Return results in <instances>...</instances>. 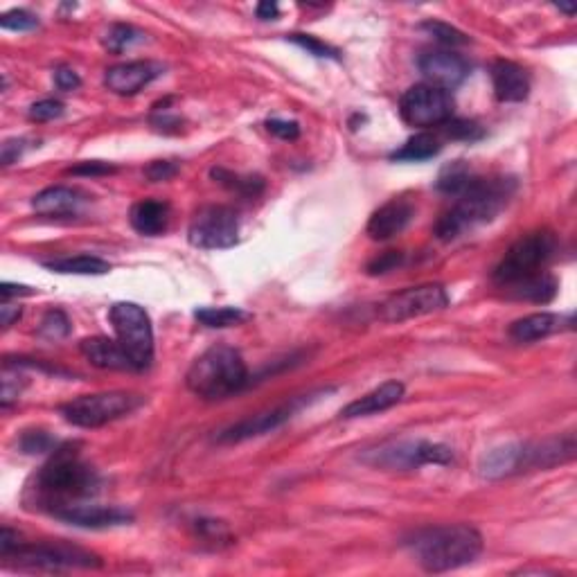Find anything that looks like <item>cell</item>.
Wrapping results in <instances>:
<instances>
[{"mask_svg": "<svg viewBox=\"0 0 577 577\" xmlns=\"http://www.w3.org/2000/svg\"><path fill=\"white\" fill-rule=\"evenodd\" d=\"M79 352L84 354V359L91 363V366L100 370H120V372L136 370L131 359L127 357V352L120 348V343L106 339V336H91V339H84L79 343Z\"/></svg>", "mask_w": 577, "mask_h": 577, "instance_id": "obj_22", "label": "cell"}, {"mask_svg": "<svg viewBox=\"0 0 577 577\" xmlns=\"http://www.w3.org/2000/svg\"><path fill=\"white\" fill-rule=\"evenodd\" d=\"M417 68L424 75L426 84L438 86L442 91H451L465 82L472 73L469 61L451 50H429L417 59Z\"/></svg>", "mask_w": 577, "mask_h": 577, "instance_id": "obj_14", "label": "cell"}, {"mask_svg": "<svg viewBox=\"0 0 577 577\" xmlns=\"http://www.w3.org/2000/svg\"><path fill=\"white\" fill-rule=\"evenodd\" d=\"M573 314H550V312H539L523 316L519 321H514L510 325V339L517 343H535L541 339H548L562 330H573Z\"/></svg>", "mask_w": 577, "mask_h": 577, "instance_id": "obj_19", "label": "cell"}, {"mask_svg": "<svg viewBox=\"0 0 577 577\" xmlns=\"http://www.w3.org/2000/svg\"><path fill=\"white\" fill-rule=\"evenodd\" d=\"M142 404H145L142 395L127 393V390H111V393L77 397L61 406V415L68 424L79 426V429H97V426L131 415Z\"/></svg>", "mask_w": 577, "mask_h": 577, "instance_id": "obj_6", "label": "cell"}, {"mask_svg": "<svg viewBox=\"0 0 577 577\" xmlns=\"http://www.w3.org/2000/svg\"><path fill=\"white\" fill-rule=\"evenodd\" d=\"M366 465L388 469V472H413L424 465H451L454 451L440 442L406 440L390 442V445L370 449L361 456Z\"/></svg>", "mask_w": 577, "mask_h": 577, "instance_id": "obj_8", "label": "cell"}, {"mask_svg": "<svg viewBox=\"0 0 577 577\" xmlns=\"http://www.w3.org/2000/svg\"><path fill=\"white\" fill-rule=\"evenodd\" d=\"M327 393H330V390H316V393L300 395V397L289 399V402H284L280 406H273V408H269V411L244 417V420H239L237 424L228 426V429L221 431L217 440L224 442V445H235V442H246V440L266 436V433H273L275 429H280L282 424H287L291 417L303 411L305 406L316 402L318 397L327 395Z\"/></svg>", "mask_w": 577, "mask_h": 577, "instance_id": "obj_11", "label": "cell"}, {"mask_svg": "<svg viewBox=\"0 0 577 577\" xmlns=\"http://www.w3.org/2000/svg\"><path fill=\"white\" fill-rule=\"evenodd\" d=\"M185 384L206 402L233 397L248 384L246 361L230 345H215L192 363Z\"/></svg>", "mask_w": 577, "mask_h": 577, "instance_id": "obj_4", "label": "cell"}, {"mask_svg": "<svg viewBox=\"0 0 577 577\" xmlns=\"http://www.w3.org/2000/svg\"><path fill=\"white\" fill-rule=\"evenodd\" d=\"M129 221L136 233L145 237H156L163 235L170 224V206L165 201H154L145 199L138 201L136 206L129 212Z\"/></svg>", "mask_w": 577, "mask_h": 577, "instance_id": "obj_26", "label": "cell"}, {"mask_svg": "<svg viewBox=\"0 0 577 577\" xmlns=\"http://www.w3.org/2000/svg\"><path fill=\"white\" fill-rule=\"evenodd\" d=\"M557 10H562V12H566V14H571V16H573V14H575V5H562V3H559V5H557Z\"/></svg>", "mask_w": 577, "mask_h": 577, "instance_id": "obj_49", "label": "cell"}, {"mask_svg": "<svg viewBox=\"0 0 577 577\" xmlns=\"http://www.w3.org/2000/svg\"><path fill=\"white\" fill-rule=\"evenodd\" d=\"M402 397H404L402 381H386V384L370 390L368 395L354 399L352 404L345 406L341 411V417H345V420H354V417H368L381 411H388V408L402 402Z\"/></svg>", "mask_w": 577, "mask_h": 577, "instance_id": "obj_20", "label": "cell"}, {"mask_svg": "<svg viewBox=\"0 0 577 577\" xmlns=\"http://www.w3.org/2000/svg\"><path fill=\"white\" fill-rule=\"evenodd\" d=\"M43 266L50 269L52 273H66V275H104L111 271V264L95 255L59 257V260L43 262Z\"/></svg>", "mask_w": 577, "mask_h": 577, "instance_id": "obj_27", "label": "cell"}, {"mask_svg": "<svg viewBox=\"0 0 577 577\" xmlns=\"http://www.w3.org/2000/svg\"><path fill=\"white\" fill-rule=\"evenodd\" d=\"M111 172H115V167L109 163H100V161H84L68 170V174H73V176H104Z\"/></svg>", "mask_w": 577, "mask_h": 577, "instance_id": "obj_43", "label": "cell"}, {"mask_svg": "<svg viewBox=\"0 0 577 577\" xmlns=\"http://www.w3.org/2000/svg\"><path fill=\"white\" fill-rule=\"evenodd\" d=\"M32 294L34 291L30 287H25V284H12V282L0 284V296H3L5 303L14 296H32Z\"/></svg>", "mask_w": 577, "mask_h": 577, "instance_id": "obj_46", "label": "cell"}, {"mask_svg": "<svg viewBox=\"0 0 577 577\" xmlns=\"http://www.w3.org/2000/svg\"><path fill=\"white\" fill-rule=\"evenodd\" d=\"M492 86L496 100L523 102L530 95V77L512 61H496L492 66Z\"/></svg>", "mask_w": 577, "mask_h": 577, "instance_id": "obj_21", "label": "cell"}, {"mask_svg": "<svg viewBox=\"0 0 577 577\" xmlns=\"http://www.w3.org/2000/svg\"><path fill=\"white\" fill-rule=\"evenodd\" d=\"M456 102L449 91L431 84H415L399 100V115L408 127H442L454 118Z\"/></svg>", "mask_w": 577, "mask_h": 577, "instance_id": "obj_9", "label": "cell"}, {"mask_svg": "<svg viewBox=\"0 0 577 577\" xmlns=\"http://www.w3.org/2000/svg\"><path fill=\"white\" fill-rule=\"evenodd\" d=\"M514 190H517V181L514 179H505V176H501V179L474 176L467 188L458 194L451 210L440 217L436 224L438 239L454 242L460 235H465L467 230L490 224L508 206Z\"/></svg>", "mask_w": 577, "mask_h": 577, "instance_id": "obj_2", "label": "cell"}, {"mask_svg": "<svg viewBox=\"0 0 577 577\" xmlns=\"http://www.w3.org/2000/svg\"><path fill=\"white\" fill-rule=\"evenodd\" d=\"M165 73V68L156 61H129L106 70L104 86L115 95H136Z\"/></svg>", "mask_w": 577, "mask_h": 577, "instance_id": "obj_16", "label": "cell"}, {"mask_svg": "<svg viewBox=\"0 0 577 577\" xmlns=\"http://www.w3.org/2000/svg\"><path fill=\"white\" fill-rule=\"evenodd\" d=\"M406 546L426 573H449L476 562L483 553V535L467 523H449L417 530Z\"/></svg>", "mask_w": 577, "mask_h": 577, "instance_id": "obj_3", "label": "cell"}, {"mask_svg": "<svg viewBox=\"0 0 577 577\" xmlns=\"http://www.w3.org/2000/svg\"><path fill=\"white\" fill-rule=\"evenodd\" d=\"M25 149H28V140L25 138H14V140H5V145H3V154H0V161H3V165H12L19 161V158L25 154Z\"/></svg>", "mask_w": 577, "mask_h": 577, "instance_id": "obj_44", "label": "cell"}, {"mask_svg": "<svg viewBox=\"0 0 577 577\" xmlns=\"http://www.w3.org/2000/svg\"><path fill=\"white\" fill-rule=\"evenodd\" d=\"M82 203H84L82 192L66 188V185H52V188H46L32 199V208L37 210L39 215L68 217V215H77V210Z\"/></svg>", "mask_w": 577, "mask_h": 577, "instance_id": "obj_24", "label": "cell"}, {"mask_svg": "<svg viewBox=\"0 0 577 577\" xmlns=\"http://www.w3.org/2000/svg\"><path fill=\"white\" fill-rule=\"evenodd\" d=\"M5 559H14L19 568H37V571L102 566V559L97 555L68 544H19Z\"/></svg>", "mask_w": 577, "mask_h": 577, "instance_id": "obj_10", "label": "cell"}, {"mask_svg": "<svg viewBox=\"0 0 577 577\" xmlns=\"http://www.w3.org/2000/svg\"><path fill=\"white\" fill-rule=\"evenodd\" d=\"M442 152V142L433 136V133H417L411 140H406L397 152L390 154L393 161H408V163H420L429 161V158L438 156Z\"/></svg>", "mask_w": 577, "mask_h": 577, "instance_id": "obj_28", "label": "cell"}, {"mask_svg": "<svg viewBox=\"0 0 577 577\" xmlns=\"http://www.w3.org/2000/svg\"><path fill=\"white\" fill-rule=\"evenodd\" d=\"M478 474L487 481H501L514 474H521V445L512 442V445H503L490 449L483 454L481 463H478Z\"/></svg>", "mask_w": 577, "mask_h": 577, "instance_id": "obj_25", "label": "cell"}, {"mask_svg": "<svg viewBox=\"0 0 577 577\" xmlns=\"http://www.w3.org/2000/svg\"><path fill=\"white\" fill-rule=\"evenodd\" d=\"M0 25H3V30H12V32H28L34 30L39 25V19L30 12L25 10H12L3 14V19H0Z\"/></svg>", "mask_w": 577, "mask_h": 577, "instance_id": "obj_38", "label": "cell"}, {"mask_svg": "<svg viewBox=\"0 0 577 577\" xmlns=\"http://www.w3.org/2000/svg\"><path fill=\"white\" fill-rule=\"evenodd\" d=\"M415 217V206L408 199H390L379 210L372 212L368 221V235L375 242H386V239L404 233Z\"/></svg>", "mask_w": 577, "mask_h": 577, "instance_id": "obj_18", "label": "cell"}, {"mask_svg": "<svg viewBox=\"0 0 577 577\" xmlns=\"http://www.w3.org/2000/svg\"><path fill=\"white\" fill-rule=\"evenodd\" d=\"M55 84L59 91H75V88L82 86V79H79V75L75 73V70H70V68H59L57 73H55Z\"/></svg>", "mask_w": 577, "mask_h": 577, "instance_id": "obj_45", "label": "cell"}, {"mask_svg": "<svg viewBox=\"0 0 577 577\" xmlns=\"http://www.w3.org/2000/svg\"><path fill=\"white\" fill-rule=\"evenodd\" d=\"M39 334L46 336L50 341L66 339L70 334V321L68 316L61 312V309H50V312L43 316V321L39 325Z\"/></svg>", "mask_w": 577, "mask_h": 577, "instance_id": "obj_35", "label": "cell"}, {"mask_svg": "<svg viewBox=\"0 0 577 577\" xmlns=\"http://www.w3.org/2000/svg\"><path fill=\"white\" fill-rule=\"evenodd\" d=\"M404 262V253H399V251H388V253H381L379 257H375L368 264V275H384L388 271H395L397 266H402Z\"/></svg>", "mask_w": 577, "mask_h": 577, "instance_id": "obj_40", "label": "cell"}, {"mask_svg": "<svg viewBox=\"0 0 577 577\" xmlns=\"http://www.w3.org/2000/svg\"><path fill=\"white\" fill-rule=\"evenodd\" d=\"M19 318H21V307H12L7 303H3V307H0V321H3L5 330L7 327H12L14 321H19Z\"/></svg>", "mask_w": 577, "mask_h": 577, "instance_id": "obj_47", "label": "cell"}, {"mask_svg": "<svg viewBox=\"0 0 577 577\" xmlns=\"http://www.w3.org/2000/svg\"><path fill=\"white\" fill-rule=\"evenodd\" d=\"M575 436L546 438L541 442H523L521 445V472H537V469H553L575 458Z\"/></svg>", "mask_w": 577, "mask_h": 577, "instance_id": "obj_15", "label": "cell"}, {"mask_svg": "<svg viewBox=\"0 0 577 577\" xmlns=\"http://www.w3.org/2000/svg\"><path fill=\"white\" fill-rule=\"evenodd\" d=\"M557 251L559 242L555 233H550V230H537V233L521 237L510 246V251L496 264L492 278L499 287L530 278V275L546 271V266L555 260Z\"/></svg>", "mask_w": 577, "mask_h": 577, "instance_id": "obj_5", "label": "cell"}, {"mask_svg": "<svg viewBox=\"0 0 577 577\" xmlns=\"http://www.w3.org/2000/svg\"><path fill=\"white\" fill-rule=\"evenodd\" d=\"M115 339L127 352L133 368L145 370L154 361V330L149 314L136 303H115L109 309Z\"/></svg>", "mask_w": 577, "mask_h": 577, "instance_id": "obj_7", "label": "cell"}, {"mask_svg": "<svg viewBox=\"0 0 577 577\" xmlns=\"http://www.w3.org/2000/svg\"><path fill=\"white\" fill-rule=\"evenodd\" d=\"M142 39H145V34H142L140 30L131 28V25L118 23V25H111L109 32L104 34V48L115 52V55H120V52L131 48L133 43H140Z\"/></svg>", "mask_w": 577, "mask_h": 577, "instance_id": "obj_32", "label": "cell"}, {"mask_svg": "<svg viewBox=\"0 0 577 577\" xmlns=\"http://www.w3.org/2000/svg\"><path fill=\"white\" fill-rule=\"evenodd\" d=\"M266 129H269L273 136H278L282 140H296L300 136V127H298V122H294V120L273 118V120L266 122Z\"/></svg>", "mask_w": 577, "mask_h": 577, "instance_id": "obj_41", "label": "cell"}, {"mask_svg": "<svg viewBox=\"0 0 577 577\" xmlns=\"http://www.w3.org/2000/svg\"><path fill=\"white\" fill-rule=\"evenodd\" d=\"M287 39L291 43H296V46H300L303 50H307L309 55H314V57L341 59L339 50L332 48V46H327V43H323V41H318L316 37H312V34H291V37H287Z\"/></svg>", "mask_w": 577, "mask_h": 577, "instance_id": "obj_37", "label": "cell"}, {"mask_svg": "<svg viewBox=\"0 0 577 577\" xmlns=\"http://www.w3.org/2000/svg\"><path fill=\"white\" fill-rule=\"evenodd\" d=\"M66 106L61 104L59 100H41V102H34L30 106V120L32 122H50V120H57L64 115Z\"/></svg>", "mask_w": 577, "mask_h": 577, "instance_id": "obj_39", "label": "cell"}, {"mask_svg": "<svg viewBox=\"0 0 577 577\" xmlns=\"http://www.w3.org/2000/svg\"><path fill=\"white\" fill-rule=\"evenodd\" d=\"M445 129V136L451 140H460V142H476L485 136V131L481 124H476L472 120H454L442 124Z\"/></svg>", "mask_w": 577, "mask_h": 577, "instance_id": "obj_36", "label": "cell"}, {"mask_svg": "<svg viewBox=\"0 0 577 577\" xmlns=\"http://www.w3.org/2000/svg\"><path fill=\"white\" fill-rule=\"evenodd\" d=\"M447 305L449 294L442 284H420L390 296L379 312L386 323H404L411 318L442 312Z\"/></svg>", "mask_w": 577, "mask_h": 577, "instance_id": "obj_13", "label": "cell"}, {"mask_svg": "<svg viewBox=\"0 0 577 577\" xmlns=\"http://www.w3.org/2000/svg\"><path fill=\"white\" fill-rule=\"evenodd\" d=\"M503 289H505V294H508V298H512V300H523V303H535V305H548L555 300L559 284L553 275L541 271V273L530 275V278L505 284Z\"/></svg>", "mask_w": 577, "mask_h": 577, "instance_id": "obj_23", "label": "cell"}, {"mask_svg": "<svg viewBox=\"0 0 577 577\" xmlns=\"http://www.w3.org/2000/svg\"><path fill=\"white\" fill-rule=\"evenodd\" d=\"M194 318L201 325L212 327V330H224V327H235L246 323L248 316L239 307H201L194 312Z\"/></svg>", "mask_w": 577, "mask_h": 577, "instance_id": "obj_29", "label": "cell"}, {"mask_svg": "<svg viewBox=\"0 0 577 577\" xmlns=\"http://www.w3.org/2000/svg\"><path fill=\"white\" fill-rule=\"evenodd\" d=\"M422 30L429 32L433 39L442 43V46H467L469 43V37L465 32L451 28L449 23H442V21H424Z\"/></svg>", "mask_w": 577, "mask_h": 577, "instance_id": "obj_33", "label": "cell"}, {"mask_svg": "<svg viewBox=\"0 0 577 577\" xmlns=\"http://www.w3.org/2000/svg\"><path fill=\"white\" fill-rule=\"evenodd\" d=\"M210 174L217 183L226 185V188L235 190L239 194H244V197H255V194H260L264 190L262 176H239V174H233L228 170H221V167L212 170Z\"/></svg>", "mask_w": 577, "mask_h": 577, "instance_id": "obj_31", "label": "cell"}, {"mask_svg": "<svg viewBox=\"0 0 577 577\" xmlns=\"http://www.w3.org/2000/svg\"><path fill=\"white\" fill-rule=\"evenodd\" d=\"M239 219L237 212L228 206H206L192 217L188 239L201 251H221L237 244Z\"/></svg>", "mask_w": 577, "mask_h": 577, "instance_id": "obj_12", "label": "cell"}, {"mask_svg": "<svg viewBox=\"0 0 577 577\" xmlns=\"http://www.w3.org/2000/svg\"><path fill=\"white\" fill-rule=\"evenodd\" d=\"M176 172H179V167H176V165H174V163H170V161H154V163L149 165L147 170H145L147 179L152 181V183L170 181L172 176H176Z\"/></svg>", "mask_w": 577, "mask_h": 577, "instance_id": "obj_42", "label": "cell"}, {"mask_svg": "<svg viewBox=\"0 0 577 577\" xmlns=\"http://www.w3.org/2000/svg\"><path fill=\"white\" fill-rule=\"evenodd\" d=\"M474 176L476 174L469 170L463 161H456L442 170L440 179H438V190L449 194V197H458V194L467 188L469 181H472Z\"/></svg>", "mask_w": 577, "mask_h": 577, "instance_id": "obj_30", "label": "cell"}, {"mask_svg": "<svg viewBox=\"0 0 577 577\" xmlns=\"http://www.w3.org/2000/svg\"><path fill=\"white\" fill-rule=\"evenodd\" d=\"M19 447L23 454H52V451H57V440L50 436L46 431H25L21 436Z\"/></svg>", "mask_w": 577, "mask_h": 577, "instance_id": "obj_34", "label": "cell"}, {"mask_svg": "<svg viewBox=\"0 0 577 577\" xmlns=\"http://www.w3.org/2000/svg\"><path fill=\"white\" fill-rule=\"evenodd\" d=\"M100 474L84 463L73 445L52 451V458L34 476L30 492L41 510L55 514L100 492Z\"/></svg>", "mask_w": 577, "mask_h": 577, "instance_id": "obj_1", "label": "cell"}, {"mask_svg": "<svg viewBox=\"0 0 577 577\" xmlns=\"http://www.w3.org/2000/svg\"><path fill=\"white\" fill-rule=\"evenodd\" d=\"M257 19H262V21H273V19H278V5L275 3H260L257 5Z\"/></svg>", "mask_w": 577, "mask_h": 577, "instance_id": "obj_48", "label": "cell"}, {"mask_svg": "<svg viewBox=\"0 0 577 577\" xmlns=\"http://www.w3.org/2000/svg\"><path fill=\"white\" fill-rule=\"evenodd\" d=\"M52 517L70 523L75 528H91V530H104V528H115L124 526V523L133 521V514L122 510V508H104V505H68V508L59 510L52 514Z\"/></svg>", "mask_w": 577, "mask_h": 577, "instance_id": "obj_17", "label": "cell"}]
</instances>
